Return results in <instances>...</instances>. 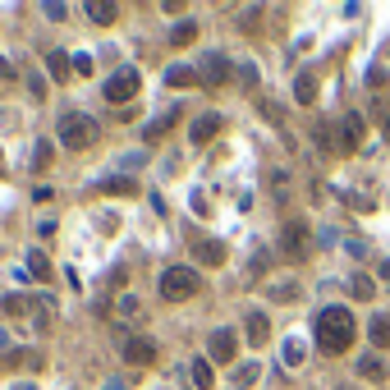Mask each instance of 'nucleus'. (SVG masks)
<instances>
[{"label":"nucleus","mask_w":390,"mask_h":390,"mask_svg":"<svg viewBox=\"0 0 390 390\" xmlns=\"http://www.w3.org/2000/svg\"><path fill=\"white\" fill-rule=\"evenodd\" d=\"M358 143H363V115L349 110L345 120H340V151H358Z\"/></svg>","instance_id":"9b49d317"},{"label":"nucleus","mask_w":390,"mask_h":390,"mask_svg":"<svg viewBox=\"0 0 390 390\" xmlns=\"http://www.w3.org/2000/svg\"><path fill=\"white\" fill-rule=\"evenodd\" d=\"M317 349H326V354H345L354 345V313H349L345 303H330L326 313L317 317Z\"/></svg>","instance_id":"f257e3e1"},{"label":"nucleus","mask_w":390,"mask_h":390,"mask_svg":"<svg viewBox=\"0 0 390 390\" xmlns=\"http://www.w3.org/2000/svg\"><path fill=\"white\" fill-rule=\"evenodd\" d=\"M14 390H32V386H14Z\"/></svg>","instance_id":"ea45409f"},{"label":"nucleus","mask_w":390,"mask_h":390,"mask_svg":"<svg viewBox=\"0 0 390 390\" xmlns=\"http://www.w3.org/2000/svg\"><path fill=\"white\" fill-rule=\"evenodd\" d=\"M313 97H317V78L313 74H299V78H294V101L313 106Z\"/></svg>","instance_id":"4be33fe9"},{"label":"nucleus","mask_w":390,"mask_h":390,"mask_svg":"<svg viewBox=\"0 0 390 390\" xmlns=\"http://www.w3.org/2000/svg\"><path fill=\"white\" fill-rule=\"evenodd\" d=\"M88 19H92V23H115V19H120V5H110V0H92Z\"/></svg>","instance_id":"dca6fc26"},{"label":"nucleus","mask_w":390,"mask_h":390,"mask_svg":"<svg viewBox=\"0 0 390 390\" xmlns=\"http://www.w3.org/2000/svg\"><path fill=\"white\" fill-rule=\"evenodd\" d=\"M257 376H262V367H257V363H243V367H234V390L257 386Z\"/></svg>","instance_id":"b1692460"},{"label":"nucleus","mask_w":390,"mask_h":390,"mask_svg":"<svg viewBox=\"0 0 390 390\" xmlns=\"http://www.w3.org/2000/svg\"><path fill=\"white\" fill-rule=\"evenodd\" d=\"M175 120H180V110H165V115H156V120L147 124V134H143V138H147V143H161V138H165V129H170Z\"/></svg>","instance_id":"a211bd4d"},{"label":"nucleus","mask_w":390,"mask_h":390,"mask_svg":"<svg viewBox=\"0 0 390 390\" xmlns=\"http://www.w3.org/2000/svg\"><path fill=\"white\" fill-rule=\"evenodd\" d=\"M308 243H313V230L303 226V221H289V226L280 230V253H285L289 262L308 257Z\"/></svg>","instance_id":"39448f33"},{"label":"nucleus","mask_w":390,"mask_h":390,"mask_svg":"<svg viewBox=\"0 0 390 390\" xmlns=\"http://www.w3.org/2000/svg\"><path fill=\"white\" fill-rule=\"evenodd\" d=\"M358 376L363 381H386V358H381V354H363L358 358Z\"/></svg>","instance_id":"4468645a"},{"label":"nucleus","mask_w":390,"mask_h":390,"mask_svg":"<svg viewBox=\"0 0 390 390\" xmlns=\"http://www.w3.org/2000/svg\"><path fill=\"white\" fill-rule=\"evenodd\" d=\"M197 83H207V88H226V83H230V60L221 56V51H211V56H202Z\"/></svg>","instance_id":"0eeeda50"},{"label":"nucleus","mask_w":390,"mask_h":390,"mask_svg":"<svg viewBox=\"0 0 390 390\" xmlns=\"http://www.w3.org/2000/svg\"><path fill=\"white\" fill-rule=\"evenodd\" d=\"M381 280H386V289H390V257L381 262Z\"/></svg>","instance_id":"c9c22d12"},{"label":"nucleus","mask_w":390,"mask_h":390,"mask_svg":"<svg viewBox=\"0 0 390 390\" xmlns=\"http://www.w3.org/2000/svg\"><path fill=\"white\" fill-rule=\"evenodd\" d=\"M138 88H143V78H138V69H129V64H124V69H120L115 78H106L101 97H106L110 106H124L129 97H138Z\"/></svg>","instance_id":"20e7f679"},{"label":"nucleus","mask_w":390,"mask_h":390,"mask_svg":"<svg viewBox=\"0 0 390 390\" xmlns=\"http://www.w3.org/2000/svg\"><path fill=\"white\" fill-rule=\"evenodd\" d=\"M386 138H390V115H386Z\"/></svg>","instance_id":"58836bf2"},{"label":"nucleus","mask_w":390,"mask_h":390,"mask_svg":"<svg viewBox=\"0 0 390 390\" xmlns=\"http://www.w3.org/2000/svg\"><path fill=\"white\" fill-rule=\"evenodd\" d=\"M221 129H226V120H221V115H197V120L188 124V138H193V147H207Z\"/></svg>","instance_id":"6e6552de"},{"label":"nucleus","mask_w":390,"mask_h":390,"mask_svg":"<svg viewBox=\"0 0 390 390\" xmlns=\"http://www.w3.org/2000/svg\"><path fill=\"white\" fill-rule=\"evenodd\" d=\"M349 294H354L358 303H372V299H376V280L358 271V276H354V285H349Z\"/></svg>","instance_id":"aec40b11"},{"label":"nucleus","mask_w":390,"mask_h":390,"mask_svg":"<svg viewBox=\"0 0 390 390\" xmlns=\"http://www.w3.org/2000/svg\"><path fill=\"white\" fill-rule=\"evenodd\" d=\"M46 74L56 78V83H64V78L74 74V60H69L64 51H51V56H46Z\"/></svg>","instance_id":"2eb2a0df"},{"label":"nucleus","mask_w":390,"mask_h":390,"mask_svg":"<svg viewBox=\"0 0 390 390\" xmlns=\"http://www.w3.org/2000/svg\"><path fill=\"white\" fill-rule=\"evenodd\" d=\"M115 313H120V317H138V313H143V303H138L134 294H124V299L115 303Z\"/></svg>","instance_id":"c85d7f7f"},{"label":"nucleus","mask_w":390,"mask_h":390,"mask_svg":"<svg viewBox=\"0 0 390 390\" xmlns=\"http://www.w3.org/2000/svg\"><path fill=\"white\" fill-rule=\"evenodd\" d=\"M28 92H32V97H46V78H37V74H28Z\"/></svg>","instance_id":"72a5a7b5"},{"label":"nucleus","mask_w":390,"mask_h":390,"mask_svg":"<svg viewBox=\"0 0 390 390\" xmlns=\"http://www.w3.org/2000/svg\"><path fill=\"white\" fill-rule=\"evenodd\" d=\"M267 262H271V253H267V248H257L253 262H248V276H253V280H257V276H267Z\"/></svg>","instance_id":"cd10ccee"},{"label":"nucleus","mask_w":390,"mask_h":390,"mask_svg":"<svg viewBox=\"0 0 390 390\" xmlns=\"http://www.w3.org/2000/svg\"><path fill=\"white\" fill-rule=\"evenodd\" d=\"M193 257L202 262V267H221V262H226V243H216V239L193 243Z\"/></svg>","instance_id":"ddd939ff"},{"label":"nucleus","mask_w":390,"mask_h":390,"mask_svg":"<svg viewBox=\"0 0 390 390\" xmlns=\"http://www.w3.org/2000/svg\"><path fill=\"white\" fill-rule=\"evenodd\" d=\"M69 60H74V74H92V69H97V60H92L88 51H78V56H69Z\"/></svg>","instance_id":"c756f323"},{"label":"nucleus","mask_w":390,"mask_h":390,"mask_svg":"<svg viewBox=\"0 0 390 390\" xmlns=\"http://www.w3.org/2000/svg\"><path fill=\"white\" fill-rule=\"evenodd\" d=\"M267 294H271V299H276V303H294V299H299V294H303V289H299V285H271Z\"/></svg>","instance_id":"bb28decb"},{"label":"nucleus","mask_w":390,"mask_h":390,"mask_svg":"<svg viewBox=\"0 0 390 390\" xmlns=\"http://www.w3.org/2000/svg\"><path fill=\"white\" fill-rule=\"evenodd\" d=\"M207 354H211V363H234V358H239V335H234L230 326L211 330V340H207Z\"/></svg>","instance_id":"423d86ee"},{"label":"nucleus","mask_w":390,"mask_h":390,"mask_svg":"<svg viewBox=\"0 0 390 390\" xmlns=\"http://www.w3.org/2000/svg\"><path fill=\"white\" fill-rule=\"evenodd\" d=\"M211 381H216L211 363H202V358H197V363H193V386H197V390H211Z\"/></svg>","instance_id":"a878e982"},{"label":"nucleus","mask_w":390,"mask_h":390,"mask_svg":"<svg viewBox=\"0 0 390 390\" xmlns=\"http://www.w3.org/2000/svg\"><path fill=\"white\" fill-rule=\"evenodd\" d=\"M0 308H5V313H23V308H28V299H19V294H10V299H0Z\"/></svg>","instance_id":"2f4dec72"},{"label":"nucleus","mask_w":390,"mask_h":390,"mask_svg":"<svg viewBox=\"0 0 390 390\" xmlns=\"http://www.w3.org/2000/svg\"><path fill=\"white\" fill-rule=\"evenodd\" d=\"M280 358H285V367H303V358H308L303 354V340H285V354Z\"/></svg>","instance_id":"393cba45"},{"label":"nucleus","mask_w":390,"mask_h":390,"mask_svg":"<svg viewBox=\"0 0 390 390\" xmlns=\"http://www.w3.org/2000/svg\"><path fill=\"white\" fill-rule=\"evenodd\" d=\"M193 42H197V23L193 19H184V23L170 28V46H193Z\"/></svg>","instance_id":"6ab92c4d"},{"label":"nucleus","mask_w":390,"mask_h":390,"mask_svg":"<svg viewBox=\"0 0 390 390\" xmlns=\"http://www.w3.org/2000/svg\"><path fill=\"white\" fill-rule=\"evenodd\" d=\"M10 78H14V69H10V60H5V56H0V92L10 88Z\"/></svg>","instance_id":"473e14b6"},{"label":"nucleus","mask_w":390,"mask_h":390,"mask_svg":"<svg viewBox=\"0 0 390 390\" xmlns=\"http://www.w3.org/2000/svg\"><path fill=\"white\" fill-rule=\"evenodd\" d=\"M28 271L37 276V280H51V257H46L42 248H32L28 253Z\"/></svg>","instance_id":"5701e85b"},{"label":"nucleus","mask_w":390,"mask_h":390,"mask_svg":"<svg viewBox=\"0 0 390 390\" xmlns=\"http://www.w3.org/2000/svg\"><path fill=\"white\" fill-rule=\"evenodd\" d=\"M106 390H124V386H120V381H106Z\"/></svg>","instance_id":"4c0bfd02"},{"label":"nucleus","mask_w":390,"mask_h":390,"mask_svg":"<svg viewBox=\"0 0 390 390\" xmlns=\"http://www.w3.org/2000/svg\"><path fill=\"white\" fill-rule=\"evenodd\" d=\"M243 330H248V345H253V349H262V345L271 340V321H267V313H248Z\"/></svg>","instance_id":"f8f14e48"},{"label":"nucleus","mask_w":390,"mask_h":390,"mask_svg":"<svg viewBox=\"0 0 390 390\" xmlns=\"http://www.w3.org/2000/svg\"><path fill=\"white\" fill-rule=\"evenodd\" d=\"M340 390H349V386H340Z\"/></svg>","instance_id":"a19ab883"},{"label":"nucleus","mask_w":390,"mask_h":390,"mask_svg":"<svg viewBox=\"0 0 390 390\" xmlns=\"http://www.w3.org/2000/svg\"><path fill=\"white\" fill-rule=\"evenodd\" d=\"M197 271L193 267H165V276H161V299L165 303H184V299H193L197 294Z\"/></svg>","instance_id":"7ed1b4c3"},{"label":"nucleus","mask_w":390,"mask_h":390,"mask_svg":"<svg viewBox=\"0 0 390 390\" xmlns=\"http://www.w3.org/2000/svg\"><path fill=\"white\" fill-rule=\"evenodd\" d=\"M92 193H101V197H134L138 184H134V175H110V180L92 184Z\"/></svg>","instance_id":"9d476101"},{"label":"nucleus","mask_w":390,"mask_h":390,"mask_svg":"<svg viewBox=\"0 0 390 390\" xmlns=\"http://www.w3.org/2000/svg\"><path fill=\"white\" fill-rule=\"evenodd\" d=\"M56 134H60V143H64L69 151H83V147H92V143H97L101 124L92 120V115H83V110H69V115L60 120V129H56Z\"/></svg>","instance_id":"f03ea898"},{"label":"nucleus","mask_w":390,"mask_h":390,"mask_svg":"<svg viewBox=\"0 0 390 390\" xmlns=\"http://www.w3.org/2000/svg\"><path fill=\"white\" fill-rule=\"evenodd\" d=\"M165 83H170V88H193L197 69H188V64H170V69H165Z\"/></svg>","instance_id":"f3484780"},{"label":"nucleus","mask_w":390,"mask_h":390,"mask_svg":"<svg viewBox=\"0 0 390 390\" xmlns=\"http://www.w3.org/2000/svg\"><path fill=\"white\" fill-rule=\"evenodd\" d=\"M156 358V345H151L147 335H129L124 340V363H134V367H147Z\"/></svg>","instance_id":"1a4fd4ad"},{"label":"nucleus","mask_w":390,"mask_h":390,"mask_svg":"<svg viewBox=\"0 0 390 390\" xmlns=\"http://www.w3.org/2000/svg\"><path fill=\"white\" fill-rule=\"evenodd\" d=\"M32 165H37V170H46V165H51V143H37V151H32Z\"/></svg>","instance_id":"7c9ffc66"},{"label":"nucleus","mask_w":390,"mask_h":390,"mask_svg":"<svg viewBox=\"0 0 390 390\" xmlns=\"http://www.w3.org/2000/svg\"><path fill=\"white\" fill-rule=\"evenodd\" d=\"M5 345H10V335H5V326H0V349H5Z\"/></svg>","instance_id":"e433bc0d"},{"label":"nucleus","mask_w":390,"mask_h":390,"mask_svg":"<svg viewBox=\"0 0 390 390\" xmlns=\"http://www.w3.org/2000/svg\"><path fill=\"white\" fill-rule=\"evenodd\" d=\"M42 10H46V19H64V5H60V0H46Z\"/></svg>","instance_id":"f704fd0d"},{"label":"nucleus","mask_w":390,"mask_h":390,"mask_svg":"<svg viewBox=\"0 0 390 390\" xmlns=\"http://www.w3.org/2000/svg\"><path fill=\"white\" fill-rule=\"evenodd\" d=\"M367 335H372V349H376V354H381V349H390V321H386V317H372Z\"/></svg>","instance_id":"412c9836"}]
</instances>
